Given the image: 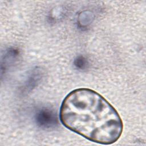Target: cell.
Listing matches in <instances>:
<instances>
[{
    "label": "cell",
    "mask_w": 146,
    "mask_h": 146,
    "mask_svg": "<svg viewBox=\"0 0 146 146\" xmlns=\"http://www.w3.org/2000/svg\"><path fill=\"white\" fill-rule=\"evenodd\" d=\"M59 117L67 129L99 144H113L123 132V121L115 108L89 88H77L67 94L61 104Z\"/></svg>",
    "instance_id": "6da1fadb"
},
{
    "label": "cell",
    "mask_w": 146,
    "mask_h": 146,
    "mask_svg": "<svg viewBox=\"0 0 146 146\" xmlns=\"http://www.w3.org/2000/svg\"><path fill=\"white\" fill-rule=\"evenodd\" d=\"M36 121L41 127L46 128L52 127L57 123L54 113L48 109L40 110L36 115Z\"/></svg>",
    "instance_id": "7a4b0ae2"
},
{
    "label": "cell",
    "mask_w": 146,
    "mask_h": 146,
    "mask_svg": "<svg viewBox=\"0 0 146 146\" xmlns=\"http://www.w3.org/2000/svg\"><path fill=\"white\" fill-rule=\"evenodd\" d=\"M75 66L79 68H83L86 66V59L83 56H78L74 61Z\"/></svg>",
    "instance_id": "3957f363"
}]
</instances>
